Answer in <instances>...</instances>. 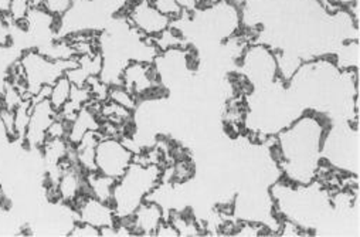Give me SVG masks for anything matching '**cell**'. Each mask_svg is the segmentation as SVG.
Instances as JSON below:
<instances>
[{"instance_id": "cell-1", "label": "cell", "mask_w": 360, "mask_h": 237, "mask_svg": "<svg viewBox=\"0 0 360 237\" xmlns=\"http://www.w3.org/2000/svg\"><path fill=\"white\" fill-rule=\"evenodd\" d=\"M160 181V169L153 164L132 162L115 181L111 205L120 222L131 219L134 212L150 196Z\"/></svg>"}, {"instance_id": "cell-2", "label": "cell", "mask_w": 360, "mask_h": 237, "mask_svg": "<svg viewBox=\"0 0 360 237\" xmlns=\"http://www.w3.org/2000/svg\"><path fill=\"white\" fill-rule=\"evenodd\" d=\"M77 65L78 60H56L37 50H27L19 61L26 91L32 98L44 86H53L60 77Z\"/></svg>"}, {"instance_id": "cell-3", "label": "cell", "mask_w": 360, "mask_h": 237, "mask_svg": "<svg viewBox=\"0 0 360 237\" xmlns=\"http://www.w3.org/2000/svg\"><path fill=\"white\" fill-rule=\"evenodd\" d=\"M134 162V152L117 138H101L96 148L97 172L118 181Z\"/></svg>"}, {"instance_id": "cell-4", "label": "cell", "mask_w": 360, "mask_h": 237, "mask_svg": "<svg viewBox=\"0 0 360 237\" xmlns=\"http://www.w3.org/2000/svg\"><path fill=\"white\" fill-rule=\"evenodd\" d=\"M58 118V113L51 107L49 98L33 103L29 125L25 134V143L32 149H41L47 141L50 125Z\"/></svg>"}, {"instance_id": "cell-5", "label": "cell", "mask_w": 360, "mask_h": 237, "mask_svg": "<svg viewBox=\"0 0 360 237\" xmlns=\"http://www.w3.org/2000/svg\"><path fill=\"white\" fill-rule=\"evenodd\" d=\"M129 20L132 26L145 36H159L167 30L172 23V18L158 11L149 0L135 2L129 11Z\"/></svg>"}, {"instance_id": "cell-6", "label": "cell", "mask_w": 360, "mask_h": 237, "mask_svg": "<svg viewBox=\"0 0 360 237\" xmlns=\"http://www.w3.org/2000/svg\"><path fill=\"white\" fill-rule=\"evenodd\" d=\"M78 222L91 224L97 229L112 227L117 224V214L110 202L100 200L96 196H79L77 200Z\"/></svg>"}, {"instance_id": "cell-7", "label": "cell", "mask_w": 360, "mask_h": 237, "mask_svg": "<svg viewBox=\"0 0 360 237\" xmlns=\"http://www.w3.org/2000/svg\"><path fill=\"white\" fill-rule=\"evenodd\" d=\"M162 209L155 202H143L131 216L134 234L155 236L159 224L162 223Z\"/></svg>"}, {"instance_id": "cell-8", "label": "cell", "mask_w": 360, "mask_h": 237, "mask_svg": "<svg viewBox=\"0 0 360 237\" xmlns=\"http://www.w3.org/2000/svg\"><path fill=\"white\" fill-rule=\"evenodd\" d=\"M150 67L143 63H131L124 68L122 72V80L124 87L132 94L139 96L152 89L153 84V77L150 75Z\"/></svg>"}, {"instance_id": "cell-9", "label": "cell", "mask_w": 360, "mask_h": 237, "mask_svg": "<svg viewBox=\"0 0 360 237\" xmlns=\"http://www.w3.org/2000/svg\"><path fill=\"white\" fill-rule=\"evenodd\" d=\"M103 136L98 131L86 132L82 139L75 145V160L79 169L89 172H97L96 167V148Z\"/></svg>"}, {"instance_id": "cell-10", "label": "cell", "mask_w": 360, "mask_h": 237, "mask_svg": "<svg viewBox=\"0 0 360 237\" xmlns=\"http://www.w3.org/2000/svg\"><path fill=\"white\" fill-rule=\"evenodd\" d=\"M82 178H81V171H79V167L78 169H74V168H67L61 172L58 181H57V185H56V189H57V193L58 196L64 200V202H75L82 193Z\"/></svg>"}, {"instance_id": "cell-11", "label": "cell", "mask_w": 360, "mask_h": 237, "mask_svg": "<svg viewBox=\"0 0 360 237\" xmlns=\"http://www.w3.org/2000/svg\"><path fill=\"white\" fill-rule=\"evenodd\" d=\"M98 129H100V124L96 118V114L82 107L68 125V132H67L68 142L70 145H77L86 132L98 131Z\"/></svg>"}, {"instance_id": "cell-12", "label": "cell", "mask_w": 360, "mask_h": 237, "mask_svg": "<svg viewBox=\"0 0 360 237\" xmlns=\"http://www.w3.org/2000/svg\"><path fill=\"white\" fill-rule=\"evenodd\" d=\"M70 142H67L64 138H56V139H47L46 143L43 145V152H44V160L46 164L51 169H61L60 164L68 156L70 150Z\"/></svg>"}, {"instance_id": "cell-13", "label": "cell", "mask_w": 360, "mask_h": 237, "mask_svg": "<svg viewBox=\"0 0 360 237\" xmlns=\"http://www.w3.org/2000/svg\"><path fill=\"white\" fill-rule=\"evenodd\" d=\"M114 184H115L114 179L104 177L100 172H89L86 177V185H88L89 192H91L93 196H96L104 202L111 203Z\"/></svg>"}, {"instance_id": "cell-14", "label": "cell", "mask_w": 360, "mask_h": 237, "mask_svg": "<svg viewBox=\"0 0 360 237\" xmlns=\"http://www.w3.org/2000/svg\"><path fill=\"white\" fill-rule=\"evenodd\" d=\"M71 91H72V83L70 82V78L67 75L60 77L58 80L51 86L49 101L57 113H60L63 107L67 104V101L70 100Z\"/></svg>"}, {"instance_id": "cell-15", "label": "cell", "mask_w": 360, "mask_h": 237, "mask_svg": "<svg viewBox=\"0 0 360 237\" xmlns=\"http://www.w3.org/2000/svg\"><path fill=\"white\" fill-rule=\"evenodd\" d=\"M33 101L30 100H23L13 111L15 114V134L16 138H25L29 120H30V113H32Z\"/></svg>"}, {"instance_id": "cell-16", "label": "cell", "mask_w": 360, "mask_h": 237, "mask_svg": "<svg viewBox=\"0 0 360 237\" xmlns=\"http://www.w3.org/2000/svg\"><path fill=\"white\" fill-rule=\"evenodd\" d=\"M32 11V5L29 0H12L6 18L13 22L16 26H23L26 23V19Z\"/></svg>"}, {"instance_id": "cell-17", "label": "cell", "mask_w": 360, "mask_h": 237, "mask_svg": "<svg viewBox=\"0 0 360 237\" xmlns=\"http://www.w3.org/2000/svg\"><path fill=\"white\" fill-rule=\"evenodd\" d=\"M108 98L112 101V103H115V104H118V105H121V107H124V108H127V110H134L135 107H136V101H135V98H134V96L125 89V87H115V89H111L110 91H108Z\"/></svg>"}, {"instance_id": "cell-18", "label": "cell", "mask_w": 360, "mask_h": 237, "mask_svg": "<svg viewBox=\"0 0 360 237\" xmlns=\"http://www.w3.org/2000/svg\"><path fill=\"white\" fill-rule=\"evenodd\" d=\"M72 6V0H44L43 9L54 18H63Z\"/></svg>"}, {"instance_id": "cell-19", "label": "cell", "mask_w": 360, "mask_h": 237, "mask_svg": "<svg viewBox=\"0 0 360 237\" xmlns=\"http://www.w3.org/2000/svg\"><path fill=\"white\" fill-rule=\"evenodd\" d=\"M158 11H160L163 15L173 18V16H179L182 13L180 8L176 5L174 0H152L150 2Z\"/></svg>"}, {"instance_id": "cell-20", "label": "cell", "mask_w": 360, "mask_h": 237, "mask_svg": "<svg viewBox=\"0 0 360 237\" xmlns=\"http://www.w3.org/2000/svg\"><path fill=\"white\" fill-rule=\"evenodd\" d=\"M70 236H79V237H97L101 236V230L91 226V224H86L82 222H78L71 231H68Z\"/></svg>"}, {"instance_id": "cell-21", "label": "cell", "mask_w": 360, "mask_h": 237, "mask_svg": "<svg viewBox=\"0 0 360 237\" xmlns=\"http://www.w3.org/2000/svg\"><path fill=\"white\" fill-rule=\"evenodd\" d=\"M12 41V32L6 15L0 13V47H6Z\"/></svg>"}, {"instance_id": "cell-22", "label": "cell", "mask_w": 360, "mask_h": 237, "mask_svg": "<svg viewBox=\"0 0 360 237\" xmlns=\"http://www.w3.org/2000/svg\"><path fill=\"white\" fill-rule=\"evenodd\" d=\"M180 233L176 230L174 226L169 224V223H160L155 236H179Z\"/></svg>"}, {"instance_id": "cell-23", "label": "cell", "mask_w": 360, "mask_h": 237, "mask_svg": "<svg viewBox=\"0 0 360 237\" xmlns=\"http://www.w3.org/2000/svg\"><path fill=\"white\" fill-rule=\"evenodd\" d=\"M176 5L180 8V11L186 12H195L198 8V0H174Z\"/></svg>"}, {"instance_id": "cell-24", "label": "cell", "mask_w": 360, "mask_h": 237, "mask_svg": "<svg viewBox=\"0 0 360 237\" xmlns=\"http://www.w3.org/2000/svg\"><path fill=\"white\" fill-rule=\"evenodd\" d=\"M6 138H11V135H9V131L6 128L2 113H0V139H6Z\"/></svg>"}, {"instance_id": "cell-25", "label": "cell", "mask_w": 360, "mask_h": 237, "mask_svg": "<svg viewBox=\"0 0 360 237\" xmlns=\"http://www.w3.org/2000/svg\"><path fill=\"white\" fill-rule=\"evenodd\" d=\"M11 2H12V0H0V13L8 15V11H9V6H11Z\"/></svg>"}, {"instance_id": "cell-26", "label": "cell", "mask_w": 360, "mask_h": 237, "mask_svg": "<svg viewBox=\"0 0 360 237\" xmlns=\"http://www.w3.org/2000/svg\"><path fill=\"white\" fill-rule=\"evenodd\" d=\"M43 2H44V0H29V4L32 5V8H43Z\"/></svg>"}, {"instance_id": "cell-27", "label": "cell", "mask_w": 360, "mask_h": 237, "mask_svg": "<svg viewBox=\"0 0 360 237\" xmlns=\"http://www.w3.org/2000/svg\"><path fill=\"white\" fill-rule=\"evenodd\" d=\"M230 2H241V0H230Z\"/></svg>"}, {"instance_id": "cell-28", "label": "cell", "mask_w": 360, "mask_h": 237, "mask_svg": "<svg viewBox=\"0 0 360 237\" xmlns=\"http://www.w3.org/2000/svg\"><path fill=\"white\" fill-rule=\"evenodd\" d=\"M135 2H139V0H135Z\"/></svg>"}, {"instance_id": "cell-29", "label": "cell", "mask_w": 360, "mask_h": 237, "mask_svg": "<svg viewBox=\"0 0 360 237\" xmlns=\"http://www.w3.org/2000/svg\"><path fill=\"white\" fill-rule=\"evenodd\" d=\"M198 2H200V0H198Z\"/></svg>"}]
</instances>
